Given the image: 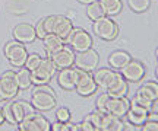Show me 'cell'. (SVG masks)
<instances>
[{"instance_id":"obj_15","label":"cell","mask_w":158,"mask_h":131,"mask_svg":"<svg viewBox=\"0 0 158 131\" xmlns=\"http://www.w3.org/2000/svg\"><path fill=\"white\" fill-rule=\"evenodd\" d=\"M12 35H13V40L19 41L22 44H31L34 42L37 35H35V29L31 23H18L16 26L12 31Z\"/></svg>"},{"instance_id":"obj_7","label":"cell","mask_w":158,"mask_h":131,"mask_svg":"<svg viewBox=\"0 0 158 131\" xmlns=\"http://www.w3.org/2000/svg\"><path fill=\"white\" fill-rule=\"evenodd\" d=\"M64 42H68L69 47H70L75 52L85 51V50H88V48H92V37L82 28L72 29V32L69 34V37L66 38Z\"/></svg>"},{"instance_id":"obj_27","label":"cell","mask_w":158,"mask_h":131,"mask_svg":"<svg viewBox=\"0 0 158 131\" xmlns=\"http://www.w3.org/2000/svg\"><path fill=\"white\" fill-rule=\"evenodd\" d=\"M86 122H89L91 127L94 128V131H101V121H102V114L100 111H94L89 114L85 115L84 118Z\"/></svg>"},{"instance_id":"obj_18","label":"cell","mask_w":158,"mask_h":131,"mask_svg":"<svg viewBox=\"0 0 158 131\" xmlns=\"http://www.w3.org/2000/svg\"><path fill=\"white\" fill-rule=\"evenodd\" d=\"M73 28L75 26L72 19H69L68 16H63V15H56V22H54V28H53L54 34H57L60 38L66 41V38L69 37Z\"/></svg>"},{"instance_id":"obj_12","label":"cell","mask_w":158,"mask_h":131,"mask_svg":"<svg viewBox=\"0 0 158 131\" xmlns=\"http://www.w3.org/2000/svg\"><path fill=\"white\" fill-rule=\"evenodd\" d=\"M76 79H78V67L75 66L60 68L57 73V85L63 91H75Z\"/></svg>"},{"instance_id":"obj_2","label":"cell","mask_w":158,"mask_h":131,"mask_svg":"<svg viewBox=\"0 0 158 131\" xmlns=\"http://www.w3.org/2000/svg\"><path fill=\"white\" fill-rule=\"evenodd\" d=\"M92 31L94 34L102 41H114L118 37V32H120V28L116 21L111 19V16H107L104 15L100 19L94 21L92 23Z\"/></svg>"},{"instance_id":"obj_23","label":"cell","mask_w":158,"mask_h":131,"mask_svg":"<svg viewBox=\"0 0 158 131\" xmlns=\"http://www.w3.org/2000/svg\"><path fill=\"white\" fill-rule=\"evenodd\" d=\"M16 83L19 86V91H27L32 86V74L28 68L19 67L16 70Z\"/></svg>"},{"instance_id":"obj_8","label":"cell","mask_w":158,"mask_h":131,"mask_svg":"<svg viewBox=\"0 0 158 131\" xmlns=\"http://www.w3.org/2000/svg\"><path fill=\"white\" fill-rule=\"evenodd\" d=\"M97 83L94 80V76L91 71H85L82 68H78V79H76V86L75 92L81 96H91L97 92Z\"/></svg>"},{"instance_id":"obj_6","label":"cell","mask_w":158,"mask_h":131,"mask_svg":"<svg viewBox=\"0 0 158 131\" xmlns=\"http://www.w3.org/2000/svg\"><path fill=\"white\" fill-rule=\"evenodd\" d=\"M50 121L43 114H40V111L29 114L18 124V128L21 131H50Z\"/></svg>"},{"instance_id":"obj_3","label":"cell","mask_w":158,"mask_h":131,"mask_svg":"<svg viewBox=\"0 0 158 131\" xmlns=\"http://www.w3.org/2000/svg\"><path fill=\"white\" fill-rule=\"evenodd\" d=\"M3 52H5V57L9 60L10 66L18 68L23 67V64L27 61V57H28V51H27L25 44H22V42H19L16 40L6 42L5 47H3Z\"/></svg>"},{"instance_id":"obj_9","label":"cell","mask_w":158,"mask_h":131,"mask_svg":"<svg viewBox=\"0 0 158 131\" xmlns=\"http://www.w3.org/2000/svg\"><path fill=\"white\" fill-rule=\"evenodd\" d=\"M100 61V54L94 48H88L85 51L75 54V67L82 68L85 71H94Z\"/></svg>"},{"instance_id":"obj_39","label":"cell","mask_w":158,"mask_h":131,"mask_svg":"<svg viewBox=\"0 0 158 131\" xmlns=\"http://www.w3.org/2000/svg\"><path fill=\"white\" fill-rule=\"evenodd\" d=\"M79 3L82 5H89V3H94V2H98V0H78Z\"/></svg>"},{"instance_id":"obj_32","label":"cell","mask_w":158,"mask_h":131,"mask_svg":"<svg viewBox=\"0 0 158 131\" xmlns=\"http://www.w3.org/2000/svg\"><path fill=\"white\" fill-rule=\"evenodd\" d=\"M132 101H133V102H136V103H139V105H142V106H145V108L149 109V111H152V106H154V103H155V102H152L151 99H148V98H145L143 95H141V93H138V92H136L135 98H133Z\"/></svg>"},{"instance_id":"obj_26","label":"cell","mask_w":158,"mask_h":131,"mask_svg":"<svg viewBox=\"0 0 158 131\" xmlns=\"http://www.w3.org/2000/svg\"><path fill=\"white\" fill-rule=\"evenodd\" d=\"M85 13H86V17H88L89 21H92V22L106 15V13H104V10H102L101 5H100L98 2H94V3L86 5V10H85Z\"/></svg>"},{"instance_id":"obj_4","label":"cell","mask_w":158,"mask_h":131,"mask_svg":"<svg viewBox=\"0 0 158 131\" xmlns=\"http://www.w3.org/2000/svg\"><path fill=\"white\" fill-rule=\"evenodd\" d=\"M19 93V86L16 83V71L7 70L0 76V98L2 101H10L15 99Z\"/></svg>"},{"instance_id":"obj_10","label":"cell","mask_w":158,"mask_h":131,"mask_svg":"<svg viewBox=\"0 0 158 131\" xmlns=\"http://www.w3.org/2000/svg\"><path fill=\"white\" fill-rule=\"evenodd\" d=\"M118 71L122 73V76H123L127 82H132V83H136V82L142 80L143 76H145V73H147L145 66H143L141 61H138V60H130L129 63L126 64L124 67L120 68Z\"/></svg>"},{"instance_id":"obj_31","label":"cell","mask_w":158,"mask_h":131,"mask_svg":"<svg viewBox=\"0 0 158 131\" xmlns=\"http://www.w3.org/2000/svg\"><path fill=\"white\" fill-rule=\"evenodd\" d=\"M56 121H62V122H70L72 120V112L70 109L66 106H60L56 109Z\"/></svg>"},{"instance_id":"obj_38","label":"cell","mask_w":158,"mask_h":131,"mask_svg":"<svg viewBox=\"0 0 158 131\" xmlns=\"http://www.w3.org/2000/svg\"><path fill=\"white\" fill-rule=\"evenodd\" d=\"M3 122H6V121H5V115H3V108L0 106V125H2Z\"/></svg>"},{"instance_id":"obj_24","label":"cell","mask_w":158,"mask_h":131,"mask_svg":"<svg viewBox=\"0 0 158 131\" xmlns=\"http://www.w3.org/2000/svg\"><path fill=\"white\" fill-rule=\"evenodd\" d=\"M98 3L101 5L102 10L107 16H116L123 9L122 0H98Z\"/></svg>"},{"instance_id":"obj_25","label":"cell","mask_w":158,"mask_h":131,"mask_svg":"<svg viewBox=\"0 0 158 131\" xmlns=\"http://www.w3.org/2000/svg\"><path fill=\"white\" fill-rule=\"evenodd\" d=\"M138 93H141V95H143L145 98L151 99L152 102H158V83L157 82H152V80L145 82V83L138 89Z\"/></svg>"},{"instance_id":"obj_1","label":"cell","mask_w":158,"mask_h":131,"mask_svg":"<svg viewBox=\"0 0 158 131\" xmlns=\"http://www.w3.org/2000/svg\"><path fill=\"white\" fill-rule=\"evenodd\" d=\"M31 103L37 111L40 112H47L56 106L57 98L54 91L51 89L48 83L45 85H35L31 96Z\"/></svg>"},{"instance_id":"obj_29","label":"cell","mask_w":158,"mask_h":131,"mask_svg":"<svg viewBox=\"0 0 158 131\" xmlns=\"http://www.w3.org/2000/svg\"><path fill=\"white\" fill-rule=\"evenodd\" d=\"M41 60H43V57H41L40 54H37V52H34V54H28V57H27V61H25V64H23V67L28 68L29 71H34L35 68L40 66Z\"/></svg>"},{"instance_id":"obj_16","label":"cell","mask_w":158,"mask_h":131,"mask_svg":"<svg viewBox=\"0 0 158 131\" xmlns=\"http://www.w3.org/2000/svg\"><path fill=\"white\" fill-rule=\"evenodd\" d=\"M116 73H117V70H114L111 67L95 68L92 76H94V80L97 83V87L102 89V91H107V87L111 85V82L116 77Z\"/></svg>"},{"instance_id":"obj_42","label":"cell","mask_w":158,"mask_h":131,"mask_svg":"<svg viewBox=\"0 0 158 131\" xmlns=\"http://www.w3.org/2000/svg\"><path fill=\"white\" fill-rule=\"evenodd\" d=\"M155 56H157V60H158V48H157V51H155Z\"/></svg>"},{"instance_id":"obj_34","label":"cell","mask_w":158,"mask_h":131,"mask_svg":"<svg viewBox=\"0 0 158 131\" xmlns=\"http://www.w3.org/2000/svg\"><path fill=\"white\" fill-rule=\"evenodd\" d=\"M54 22H56V15H48V16L43 17V25H44V29H45V32H47V34L53 32Z\"/></svg>"},{"instance_id":"obj_5","label":"cell","mask_w":158,"mask_h":131,"mask_svg":"<svg viewBox=\"0 0 158 131\" xmlns=\"http://www.w3.org/2000/svg\"><path fill=\"white\" fill-rule=\"evenodd\" d=\"M57 67L53 63L51 57H47L41 60V63L34 71H31L32 74V85H45L51 80V77L56 74Z\"/></svg>"},{"instance_id":"obj_30","label":"cell","mask_w":158,"mask_h":131,"mask_svg":"<svg viewBox=\"0 0 158 131\" xmlns=\"http://www.w3.org/2000/svg\"><path fill=\"white\" fill-rule=\"evenodd\" d=\"M3 115H5V121L10 125H18L16 120H15V115L12 111V99L10 101H6V103L3 105Z\"/></svg>"},{"instance_id":"obj_35","label":"cell","mask_w":158,"mask_h":131,"mask_svg":"<svg viewBox=\"0 0 158 131\" xmlns=\"http://www.w3.org/2000/svg\"><path fill=\"white\" fill-rule=\"evenodd\" d=\"M51 131H70V122H62V121H56L53 122L50 127Z\"/></svg>"},{"instance_id":"obj_37","label":"cell","mask_w":158,"mask_h":131,"mask_svg":"<svg viewBox=\"0 0 158 131\" xmlns=\"http://www.w3.org/2000/svg\"><path fill=\"white\" fill-rule=\"evenodd\" d=\"M70 131H82L81 124H70Z\"/></svg>"},{"instance_id":"obj_41","label":"cell","mask_w":158,"mask_h":131,"mask_svg":"<svg viewBox=\"0 0 158 131\" xmlns=\"http://www.w3.org/2000/svg\"><path fill=\"white\" fill-rule=\"evenodd\" d=\"M152 109H157V112H158V106H155V103H154V106H152Z\"/></svg>"},{"instance_id":"obj_33","label":"cell","mask_w":158,"mask_h":131,"mask_svg":"<svg viewBox=\"0 0 158 131\" xmlns=\"http://www.w3.org/2000/svg\"><path fill=\"white\" fill-rule=\"evenodd\" d=\"M139 131H158V118H148L139 125Z\"/></svg>"},{"instance_id":"obj_40","label":"cell","mask_w":158,"mask_h":131,"mask_svg":"<svg viewBox=\"0 0 158 131\" xmlns=\"http://www.w3.org/2000/svg\"><path fill=\"white\" fill-rule=\"evenodd\" d=\"M155 76H157V79H158V67L155 68Z\"/></svg>"},{"instance_id":"obj_11","label":"cell","mask_w":158,"mask_h":131,"mask_svg":"<svg viewBox=\"0 0 158 131\" xmlns=\"http://www.w3.org/2000/svg\"><path fill=\"white\" fill-rule=\"evenodd\" d=\"M129 108H130V101L126 96L116 98L108 95L107 103H106V114H113L120 117V118H123V117H126Z\"/></svg>"},{"instance_id":"obj_13","label":"cell","mask_w":158,"mask_h":131,"mask_svg":"<svg viewBox=\"0 0 158 131\" xmlns=\"http://www.w3.org/2000/svg\"><path fill=\"white\" fill-rule=\"evenodd\" d=\"M75 54L76 52L70 48V47H62L59 51H56L54 54H51L50 57L53 60V63L56 64V67L60 70V68L64 67H70V66H75Z\"/></svg>"},{"instance_id":"obj_36","label":"cell","mask_w":158,"mask_h":131,"mask_svg":"<svg viewBox=\"0 0 158 131\" xmlns=\"http://www.w3.org/2000/svg\"><path fill=\"white\" fill-rule=\"evenodd\" d=\"M35 35H37V38H40V40H43L45 35H47V32H45V29H44V25H43V19H40L38 22L35 23Z\"/></svg>"},{"instance_id":"obj_19","label":"cell","mask_w":158,"mask_h":131,"mask_svg":"<svg viewBox=\"0 0 158 131\" xmlns=\"http://www.w3.org/2000/svg\"><path fill=\"white\" fill-rule=\"evenodd\" d=\"M12 111H13V115H15L16 122L19 124L25 117H28L29 114L35 112L37 109L32 106V103L31 102H25V101H15V99H12Z\"/></svg>"},{"instance_id":"obj_43","label":"cell","mask_w":158,"mask_h":131,"mask_svg":"<svg viewBox=\"0 0 158 131\" xmlns=\"http://www.w3.org/2000/svg\"><path fill=\"white\" fill-rule=\"evenodd\" d=\"M0 102H3V101H2V98H0Z\"/></svg>"},{"instance_id":"obj_17","label":"cell","mask_w":158,"mask_h":131,"mask_svg":"<svg viewBox=\"0 0 158 131\" xmlns=\"http://www.w3.org/2000/svg\"><path fill=\"white\" fill-rule=\"evenodd\" d=\"M106 92H107L110 96H116V98L126 96L129 93V82L124 79L123 76H122V73L117 70L116 77H114V80L111 82V85L108 86Z\"/></svg>"},{"instance_id":"obj_21","label":"cell","mask_w":158,"mask_h":131,"mask_svg":"<svg viewBox=\"0 0 158 131\" xmlns=\"http://www.w3.org/2000/svg\"><path fill=\"white\" fill-rule=\"evenodd\" d=\"M101 131H124V122L117 115L102 114Z\"/></svg>"},{"instance_id":"obj_28","label":"cell","mask_w":158,"mask_h":131,"mask_svg":"<svg viewBox=\"0 0 158 131\" xmlns=\"http://www.w3.org/2000/svg\"><path fill=\"white\" fill-rule=\"evenodd\" d=\"M127 5L135 13H143L149 9L151 0H127Z\"/></svg>"},{"instance_id":"obj_20","label":"cell","mask_w":158,"mask_h":131,"mask_svg":"<svg viewBox=\"0 0 158 131\" xmlns=\"http://www.w3.org/2000/svg\"><path fill=\"white\" fill-rule=\"evenodd\" d=\"M43 45H44V51L45 54L50 57L51 54H54L56 51H59L62 47H64V40L60 38L57 34L54 32H50V34H47L43 38Z\"/></svg>"},{"instance_id":"obj_14","label":"cell","mask_w":158,"mask_h":131,"mask_svg":"<svg viewBox=\"0 0 158 131\" xmlns=\"http://www.w3.org/2000/svg\"><path fill=\"white\" fill-rule=\"evenodd\" d=\"M149 109H147L145 106H142L139 103L133 102V101H130V108L127 111V121L132 122L133 125L138 127V130H139V125H142L145 121L148 120V117H149Z\"/></svg>"},{"instance_id":"obj_22","label":"cell","mask_w":158,"mask_h":131,"mask_svg":"<svg viewBox=\"0 0 158 131\" xmlns=\"http://www.w3.org/2000/svg\"><path fill=\"white\" fill-rule=\"evenodd\" d=\"M132 60V56L129 52L122 51V50H117V51H113L110 56H108V66L114 70H120L122 67H124L126 64Z\"/></svg>"}]
</instances>
